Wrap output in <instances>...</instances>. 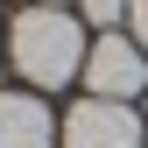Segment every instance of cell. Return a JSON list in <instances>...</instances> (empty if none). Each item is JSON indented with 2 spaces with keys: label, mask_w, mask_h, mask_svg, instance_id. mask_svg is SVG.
<instances>
[{
  "label": "cell",
  "mask_w": 148,
  "mask_h": 148,
  "mask_svg": "<svg viewBox=\"0 0 148 148\" xmlns=\"http://www.w3.org/2000/svg\"><path fill=\"white\" fill-rule=\"evenodd\" d=\"M7 57L21 71V85L35 92H64L71 78H85V21L71 7H21L7 28Z\"/></svg>",
  "instance_id": "1"
},
{
  "label": "cell",
  "mask_w": 148,
  "mask_h": 148,
  "mask_svg": "<svg viewBox=\"0 0 148 148\" xmlns=\"http://www.w3.org/2000/svg\"><path fill=\"white\" fill-rule=\"evenodd\" d=\"M64 148H141V113L127 99H85L64 113Z\"/></svg>",
  "instance_id": "3"
},
{
  "label": "cell",
  "mask_w": 148,
  "mask_h": 148,
  "mask_svg": "<svg viewBox=\"0 0 148 148\" xmlns=\"http://www.w3.org/2000/svg\"><path fill=\"white\" fill-rule=\"evenodd\" d=\"M0 148H64V120L35 92H0Z\"/></svg>",
  "instance_id": "4"
},
{
  "label": "cell",
  "mask_w": 148,
  "mask_h": 148,
  "mask_svg": "<svg viewBox=\"0 0 148 148\" xmlns=\"http://www.w3.org/2000/svg\"><path fill=\"white\" fill-rule=\"evenodd\" d=\"M85 92L92 99H127L134 106L141 92H148V49L134 42V35H99L92 42V57H85Z\"/></svg>",
  "instance_id": "2"
},
{
  "label": "cell",
  "mask_w": 148,
  "mask_h": 148,
  "mask_svg": "<svg viewBox=\"0 0 148 148\" xmlns=\"http://www.w3.org/2000/svg\"><path fill=\"white\" fill-rule=\"evenodd\" d=\"M35 7H71V0H35Z\"/></svg>",
  "instance_id": "7"
},
{
  "label": "cell",
  "mask_w": 148,
  "mask_h": 148,
  "mask_svg": "<svg viewBox=\"0 0 148 148\" xmlns=\"http://www.w3.org/2000/svg\"><path fill=\"white\" fill-rule=\"evenodd\" d=\"M78 21L99 28V35H113V28L127 21V0H78Z\"/></svg>",
  "instance_id": "5"
},
{
  "label": "cell",
  "mask_w": 148,
  "mask_h": 148,
  "mask_svg": "<svg viewBox=\"0 0 148 148\" xmlns=\"http://www.w3.org/2000/svg\"><path fill=\"white\" fill-rule=\"evenodd\" d=\"M127 28H134L141 49H148V0H127Z\"/></svg>",
  "instance_id": "6"
}]
</instances>
